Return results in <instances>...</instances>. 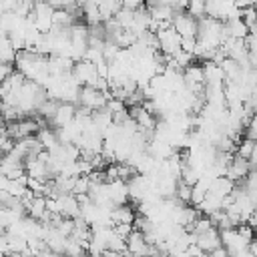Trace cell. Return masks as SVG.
<instances>
[{
    "label": "cell",
    "instance_id": "cell-18",
    "mask_svg": "<svg viewBox=\"0 0 257 257\" xmlns=\"http://www.w3.org/2000/svg\"><path fill=\"white\" fill-rule=\"evenodd\" d=\"M14 70H16V68H14V62H2V64H0V80L8 78Z\"/></svg>",
    "mask_w": 257,
    "mask_h": 257
},
{
    "label": "cell",
    "instance_id": "cell-9",
    "mask_svg": "<svg viewBox=\"0 0 257 257\" xmlns=\"http://www.w3.org/2000/svg\"><path fill=\"white\" fill-rule=\"evenodd\" d=\"M195 243H197L205 253H211L213 249H217V247H221V245H223L221 229H219L217 225H213L211 229H207V231H203V233L195 235Z\"/></svg>",
    "mask_w": 257,
    "mask_h": 257
},
{
    "label": "cell",
    "instance_id": "cell-1",
    "mask_svg": "<svg viewBox=\"0 0 257 257\" xmlns=\"http://www.w3.org/2000/svg\"><path fill=\"white\" fill-rule=\"evenodd\" d=\"M16 68L30 80H36L38 84H46L50 78V68H48V56L40 54L38 50H20L16 58Z\"/></svg>",
    "mask_w": 257,
    "mask_h": 257
},
{
    "label": "cell",
    "instance_id": "cell-14",
    "mask_svg": "<svg viewBox=\"0 0 257 257\" xmlns=\"http://www.w3.org/2000/svg\"><path fill=\"white\" fill-rule=\"evenodd\" d=\"M225 26H227V34L231 38H247L249 36V26L247 22L239 16V18H231V20H225Z\"/></svg>",
    "mask_w": 257,
    "mask_h": 257
},
{
    "label": "cell",
    "instance_id": "cell-13",
    "mask_svg": "<svg viewBox=\"0 0 257 257\" xmlns=\"http://www.w3.org/2000/svg\"><path fill=\"white\" fill-rule=\"evenodd\" d=\"M76 118V108H74V102H60L54 116L48 120L54 128H60V126H66L68 122H72Z\"/></svg>",
    "mask_w": 257,
    "mask_h": 257
},
{
    "label": "cell",
    "instance_id": "cell-20",
    "mask_svg": "<svg viewBox=\"0 0 257 257\" xmlns=\"http://www.w3.org/2000/svg\"><path fill=\"white\" fill-rule=\"evenodd\" d=\"M247 104L251 106V110H253V112H257V88H255V90L251 92V96H249Z\"/></svg>",
    "mask_w": 257,
    "mask_h": 257
},
{
    "label": "cell",
    "instance_id": "cell-8",
    "mask_svg": "<svg viewBox=\"0 0 257 257\" xmlns=\"http://www.w3.org/2000/svg\"><path fill=\"white\" fill-rule=\"evenodd\" d=\"M183 74H185V86L187 88H191L197 94L205 92V70L201 64H189L183 70Z\"/></svg>",
    "mask_w": 257,
    "mask_h": 257
},
{
    "label": "cell",
    "instance_id": "cell-3",
    "mask_svg": "<svg viewBox=\"0 0 257 257\" xmlns=\"http://www.w3.org/2000/svg\"><path fill=\"white\" fill-rule=\"evenodd\" d=\"M78 104L90 112L102 108L108 104V92L96 88V86H82L80 94H78Z\"/></svg>",
    "mask_w": 257,
    "mask_h": 257
},
{
    "label": "cell",
    "instance_id": "cell-5",
    "mask_svg": "<svg viewBox=\"0 0 257 257\" xmlns=\"http://www.w3.org/2000/svg\"><path fill=\"white\" fill-rule=\"evenodd\" d=\"M72 74L74 78L80 82V86H96L100 74H98V68L92 60L88 58H82V60H76L74 66H72Z\"/></svg>",
    "mask_w": 257,
    "mask_h": 257
},
{
    "label": "cell",
    "instance_id": "cell-7",
    "mask_svg": "<svg viewBox=\"0 0 257 257\" xmlns=\"http://www.w3.org/2000/svg\"><path fill=\"white\" fill-rule=\"evenodd\" d=\"M173 26L177 28V32L183 36V38H197V32H199V18L193 16L191 12H183L179 10L173 18Z\"/></svg>",
    "mask_w": 257,
    "mask_h": 257
},
{
    "label": "cell",
    "instance_id": "cell-19",
    "mask_svg": "<svg viewBox=\"0 0 257 257\" xmlns=\"http://www.w3.org/2000/svg\"><path fill=\"white\" fill-rule=\"evenodd\" d=\"M143 4H145V0H122V6L131 8V10H139V8H143Z\"/></svg>",
    "mask_w": 257,
    "mask_h": 257
},
{
    "label": "cell",
    "instance_id": "cell-21",
    "mask_svg": "<svg viewBox=\"0 0 257 257\" xmlns=\"http://www.w3.org/2000/svg\"><path fill=\"white\" fill-rule=\"evenodd\" d=\"M255 235H257V227H255Z\"/></svg>",
    "mask_w": 257,
    "mask_h": 257
},
{
    "label": "cell",
    "instance_id": "cell-16",
    "mask_svg": "<svg viewBox=\"0 0 257 257\" xmlns=\"http://www.w3.org/2000/svg\"><path fill=\"white\" fill-rule=\"evenodd\" d=\"M255 149H257V141H253V139L245 137V139L237 145L235 155H239V157H243V159H251V157H253V153H255Z\"/></svg>",
    "mask_w": 257,
    "mask_h": 257
},
{
    "label": "cell",
    "instance_id": "cell-10",
    "mask_svg": "<svg viewBox=\"0 0 257 257\" xmlns=\"http://www.w3.org/2000/svg\"><path fill=\"white\" fill-rule=\"evenodd\" d=\"M126 253L131 255H147L151 253V243L147 241V235L141 229H133L126 237Z\"/></svg>",
    "mask_w": 257,
    "mask_h": 257
},
{
    "label": "cell",
    "instance_id": "cell-17",
    "mask_svg": "<svg viewBox=\"0 0 257 257\" xmlns=\"http://www.w3.org/2000/svg\"><path fill=\"white\" fill-rule=\"evenodd\" d=\"M245 137L257 141V112H253L251 118H249V122L245 124Z\"/></svg>",
    "mask_w": 257,
    "mask_h": 257
},
{
    "label": "cell",
    "instance_id": "cell-2",
    "mask_svg": "<svg viewBox=\"0 0 257 257\" xmlns=\"http://www.w3.org/2000/svg\"><path fill=\"white\" fill-rule=\"evenodd\" d=\"M221 239L229 255H251V241L239 231V227L221 229Z\"/></svg>",
    "mask_w": 257,
    "mask_h": 257
},
{
    "label": "cell",
    "instance_id": "cell-11",
    "mask_svg": "<svg viewBox=\"0 0 257 257\" xmlns=\"http://www.w3.org/2000/svg\"><path fill=\"white\" fill-rule=\"evenodd\" d=\"M251 171H253V165L249 163V159H243V157L235 155V157H233V161L229 163V167H227V173H225V175L237 183V181H245V179L249 177V173H251Z\"/></svg>",
    "mask_w": 257,
    "mask_h": 257
},
{
    "label": "cell",
    "instance_id": "cell-12",
    "mask_svg": "<svg viewBox=\"0 0 257 257\" xmlns=\"http://www.w3.org/2000/svg\"><path fill=\"white\" fill-rule=\"evenodd\" d=\"M203 70H205V86H217V84L227 82V76H225V70H223L221 62L207 60L203 64Z\"/></svg>",
    "mask_w": 257,
    "mask_h": 257
},
{
    "label": "cell",
    "instance_id": "cell-15",
    "mask_svg": "<svg viewBox=\"0 0 257 257\" xmlns=\"http://www.w3.org/2000/svg\"><path fill=\"white\" fill-rule=\"evenodd\" d=\"M135 209L126 203H120V205H114L112 207V223H135Z\"/></svg>",
    "mask_w": 257,
    "mask_h": 257
},
{
    "label": "cell",
    "instance_id": "cell-6",
    "mask_svg": "<svg viewBox=\"0 0 257 257\" xmlns=\"http://www.w3.org/2000/svg\"><path fill=\"white\" fill-rule=\"evenodd\" d=\"M54 201H56V213L62 215V217H80V199L78 195L74 193H58V195H52Z\"/></svg>",
    "mask_w": 257,
    "mask_h": 257
},
{
    "label": "cell",
    "instance_id": "cell-4",
    "mask_svg": "<svg viewBox=\"0 0 257 257\" xmlns=\"http://www.w3.org/2000/svg\"><path fill=\"white\" fill-rule=\"evenodd\" d=\"M157 38H159V50L163 54H169V56L179 52L181 46H183V36L177 32V28L173 24L165 26V28H159L157 30Z\"/></svg>",
    "mask_w": 257,
    "mask_h": 257
}]
</instances>
